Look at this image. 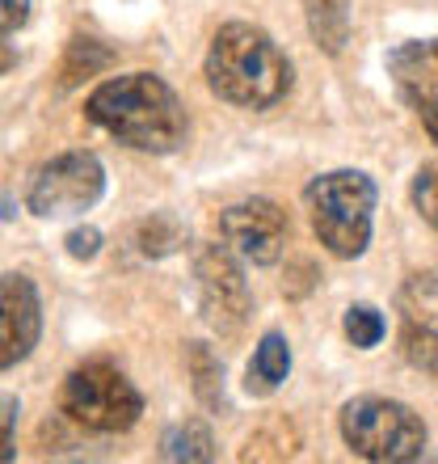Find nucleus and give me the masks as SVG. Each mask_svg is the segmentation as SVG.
<instances>
[{
  "instance_id": "1",
  "label": "nucleus",
  "mask_w": 438,
  "mask_h": 464,
  "mask_svg": "<svg viewBox=\"0 0 438 464\" xmlns=\"http://www.w3.org/2000/svg\"><path fill=\"white\" fill-rule=\"evenodd\" d=\"M85 119L119 144L152 157H173L186 144V106L169 81L152 72H127L101 81L85 98Z\"/></svg>"
},
{
  "instance_id": "2",
  "label": "nucleus",
  "mask_w": 438,
  "mask_h": 464,
  "mask_svg": "<svg viewBox=\"0 0 438 464\" xmlns=\"http://www.w3.org/2000/svg\"><path fill=\"white\" fill-rule=\"evenodd\" d=\"M207 89L236 111H270L291 93L295 68L287 51L253 22L219 25L203 60Z\"/></svg>"
},
{
  "instance_id": "3",
  "label": "nucleus",
  "mask_w": 438,
  "mask_h": 464,
  "mask_svg": "<svg viewBox=\"0 0 438 464\" xmlns=\"http://www.w3.org/2000/svg\"><path fill=\"white\" fill-rule=\"evenodd\" d=\"M376 198L379 190L363 169H328L304 186V211L312 232L341 262L367 254L376 232Z\"/></svg>"
},
{
  "instance_id": "4",
  "label": "nucleus",
  "mask_w": 438,
  "mask_h": 464,
  "mask_svg": "<svg viewBox=\"0 0 438 464\" xmlns=\"http://www.w3.org/2000/svg\"><path fill=\"white\" fill-rule=\"evenodd\" d=\"M338 427L346 448L358 460H371V464L422 460V452L430 443V430L417 410H409L405 401H392V397H376V392L341 405Z\"/></svg>"
},
{
  "instance_id": "5",
  "label": "nucleus",
  "mask_w": 438,
  "mask_h": 464,
  "mask_svg": "<svg viewBox=\"0 0 438 464\" xmlns=\"http://www.w3.org/2000/svg\"><path fill=\"white\" fill-rule=\"evenodd\" d=\"M60 414L93 435H122L144 418V392L110 359H85L60 384Z\"/></svg>"
},
{
  "instance_id": "6",
  "label": "nucleus",
  "mask_w": 438,
  "mask_h": 464,
  "mask_svg": "<svg viewBox=\"0 0 438 464\" xmlns=\"http://www.w3.org/2000/svg\"><path fill=\"white\" fill-rule=\"evenodd\" d=\"M106 195V165L98 152L89 148H72L51 157L47 165H38L25 190V208L34 211L38 220H72L85 216L89 208H98Z\"/></svg>"
},
{
  "instance_id": "7",
  "label": "nucleus",
  "mask_w": 438,
  "mask_h": 464,
  "mask_svg": "<svg viewBox=\"0 0 438 464\" xmlns=\"http://www.w3.org/2000/svg\"><path fill=\"white\" fill-rule=\"evenodd\" d=\"M195 287L203 321L219 334H236L253 313V292H249L244 266L228 245H203L195 254Z\"/></svg>"
},
{
  "instance_id": "8",
  "label": "nucleus",
  "mask_w": 438,
  "mask_h": 464,
  "mask_svg": "<svg viewBox=\"0 0 438 464\" xmlns=\"http://www.w3.org/2000/svg\"><path fill=\"white\" fill-rule=\"evenodd\" d=\"M219 237L249 266H274L287 254L291 220L270 198H244V203H232L219 211Z\"/></svg>"
},
{
  "instance_id": "9",
  "label": "nucleus",
  "mask_w": 438,
  "mask_h": 464,
  "mask_svg": "<svg viewBox=\"0 0 438 464\" xmlns=\"http://www.w3.org/2000/svg\"><path fill=\"white\" fill-rule=\"evenodd\" d=\"M43 338V295L30 275H0V372L30 359Z\"/></svg>"
},
{
  "instance_id": "10",
  "label": "nucleus",
  "mask_w": 438,
  "mask_h": 464,
  "mask_svg": "<svg viewBox=\"0 0 438 464\" xmlns=\"http://www.w3.org/2000/svg\"><path fill=\"white\" fill-rule=\"evenodd\" d=\"M388 72H392L396 93L422 114L426 135L434 140L438 135V119H434V111H438V47H434V38L396 47L388 55Z\"/></svg>"
},
{
  "instance_id": "11",
  "label": "nucleus",
  "mask_w": 438,
  "mask_h": 464,
  "mask_svg": "<svg viewBox=\"0 0 438 464\" xmlns=\"http://www.w3.org/2000/svg\"><path fill=\"white\" fill-rule=\"evenodd\" d=\"M287 376H291V343H287V334L279 330L262 334V343H257L253 359H249V372H244V389L253 397H270V392L282 389Z\"/></svg>"
},
{
  "instance_id": "12",
  "label": "nucleus",
  "mask_w": 438,
  "mask_h": 464,
  "mask_svg": "<svg viewBox=\"0 0 438 464\" xmlns=\"http://www.w3.org/2000/svg\"><path fill=\"white\" fill-rule=\"evenodd\" d=\"M304 22L308 34L325 55H341L350 43L354 17H350V0H304Z\"/></svg>"
},
{
  "instance_id": "13",
  "label": "nucleus",
  "mask_w": 438,
  "mask_h": 464,
  "mask_svg": "<svg viewBox=\"0 0 438 464\" xmlns=\"http://www.w3.org/2000/svg\"><path fill=\"white\" fill-rule=\"evenodd\" d=\"M160 460H173V464H203V460H215V440H211V427L203 418H186L177 427L165 430L160 440Z\"/></svg>"
},
{
  "instance_id": "14",
  "label": "nucleus",
  "mask_w": 438,
  "mask_h": 464,
  "mask_svg": "<svg viewBox=\"0 0 438 464\" xmlns=\"http://www.w3.org/2000/svg\"><path fill=\"white\" fill-rule=\"evenodd\" d=\"M135 245L144 257H169L186 245V224L173 211H152L139 228H135Z\"/></svg>"
},
{
  "instance_id": "15",
  "label": "nucleus",
  "mask_w": 438,
  "mask_h": 464,
  "mask_svg": "<svg viewBox=\"0 0 438 464\" xmlns=\"http://www.w3.org/2000/svg\"><path fill=\"white\" fill-rule=\"evenodd\" d=\"M438 283L434 270L426 275H409V283L396 295V308H401V325H430L434 330V313H438Z\"/></svg>"
},
{
  "instance_id": "16",
  "label": "nucleus",
  "mask_w": 438,
  "mask_h": 464,
  "mask_svg": "<svg viewBox=\"0 0 438 464\" xmlns=\"http://www.w3.org/2000/svg\"><path fill=\"white\" fill-rule=\"evenodd\" d=\"M110 63H114V55L101 47L98 38H72V43H68V55H63V72H60L63 89H76L85 76L106 72Z\"/></svg>"
},
{
  "instance_id": "17",
  "label": "nucleus",
  "mask_w": 438,
  "mask_h": 464,
  "mask_svg": "<svg viewBox=\"0 0 438 464\" xmlns=\"http://www.w3.org/2000/svg\"><path fill=\"white\" fill-rule=\"evenodd\" d=\"M186 359H190V376H195L198 401L211 405V410H219V405H224V363L211 354L207 343H190Z\"/></svg>"
},
{
  "instance_id": "18",
  "label": "nucleus",
  "mask_w": 438,
  "mask_h": 464,
  "mask_svg": "<svg viewBox=\"0 0 438 464\" xmlns=\"http://www.w3.org/2000/svg\"><path fill=\"white\" fill-rule=\"evenodd\" d=\"M341 330H346L350 346H358V351H376V346L384 343V334H388V321H384V313H379L376 304H350L346 308Z\"/></svg>"
},
{
  "instance_id": "19",
  "label": "nucleus",
  "mask_w": 438,
  "mask_h": 464,
  "mask_svg": "<svg viewBox=\"0 0 438 464\" xmlns=\"http://www.w3.org/2000/svg\"><path fill=\"white\" fill-rule=\"evenodd\" d=\"M414 208L430 228H438V165L434 160H426L414 178Z\"/></svg>"
},
{
  "instance_id": "20",
  "label": "nucleus",
  "mask_w": 438,
  "mask_h": 464,
  "mask_svg": "<svg viewBox=\"0 0 438 464\" xmlns=\"http://www.w3.org/2000/svg\"><path fill=\"white\" fill-rule=\"evenodd\" d=\"M17 414H22V401L13 392H0V464L17 456Z\"/></svg>"
},
{
  "instance_id": "21",
  "label": "nucleus",
  "mask_w": 438,
  "mask_h": 464,
  "mask_svg": "<svg viewBox=\"0 0 438 464\" xmlns=\"http://www.w3.org/2000/svg\"><path fill=\"white\" fill-rule=\"evenodd\" d=\"M63 245H68V257H76V262H93V257L101 254V232L93 228V224H81V228H72L68 237H63Z\"/></svg>"
},
{
  "instance_id": "22",
  "label": "nucleus",
  "mask_w": 438,
  "mask_h": 464,
  "mask_svg": "<svg viewBox=\"0 0 438 464\" xmlns=\"http://www.w3.org/2000/svg\"><path fill=\"white\" fill-rule=\"evenodd\" d=\"M34 13V0H0V34H17Z\"/></svg>"
},
{
  "instance_id": "23",
  "label": "nucleus",
  "mask_w": 438,
  "mask_h": 464,
  "mask_svg": "<svg viewBox=\"0 0 438 464\" xmlns=\"http://www.w3.org/2000/svg\"><path fill=\"white\" fill-rule=\"evenodd\" d=\"M13 68H17V51H13L9 43H5V34H0V76L13 72Z\"/></svg>"
}]
</instances>
